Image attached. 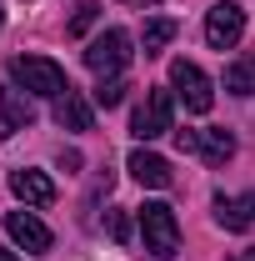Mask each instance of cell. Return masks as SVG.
<instances>
[{
	"instance_id": "1",
	"label": "cell",
	"mask_w": 255,
	"mask_h": 261,
	"mask_svg": "<svg viewBox=\"0 0 255 261\" xmlns=\"http://www.w3.org/2000/svg\"><path fill=\"white\" fill-rule=\"evenodd\" d=\"M10 81H15L20 91H30V96H50V100H60L65 91H70L65 70L55 61H45V56H15V61H10Z\"/></svg>"
},
{
	"instance_id": "2",
	"label": "cell",
	"mask_w": 255,
	"mask_h": 261,
	"mask_svg": "<svg viewBox=\"0 0 255 261\" xmlns=\"http://www.w3.org/2000/svg\"><path fill=\"white\" fill-rule=\"evenodd\" d=\"M140 236H145V251L150 256L170 261L180 251V221H175V211L165 201H145L140 206Z\"/></svg>"
},
{
	"instance_id": "3",
	"label": "cell",
	"mask_w": 255,
	"mask_h": 261,
	"mask_svg": "<svg viewBox=\"0 0 255 261\" xmlns=\"http://www.w3.org/2000/svg\"><path fill=\"white\" fill-rule=\"evenodd\" d=\"M175 130V96L170 91H145V100L135 106V116H130V136L135 141H160V136H170Z\"/></svg>"
},
{
	"instance_id": "4",
	"label": "cell",
	"mask_w": 255,
	"mask_h": 261,
	"mask_svg": "<svg viewBox=\"0 0 255 261\" xmlns=\"http://www.w3.org/2000/svg\"><path fill=\"white\" fill-rule=\"evenodd\" d=\"M170 86H175V96L185 100V111H195V116H205L215 106V86H210V75L195 61H170Z\"/></svg>"
},
{
	"instance_id": "5",
	"label": "cell",
	"mask_w": 255,
	"mask_h": 261,
	"mask_svg": "<svg viewBox=\"0 0 255 261\" xmlns=\"http://www.w3.org/2000/svg\"><path fill=\"white\" fill-rule=\"evenodd\" d=\"M85 65L95 70L100 81H105V75H120L130 65V35L125 31H100L95 40H90V50H85Z\"/></svg>"
},
{
	"instance_id": "6",
	"label": "cell",
	"mask_w": 255,
	"mask_h": 261,
	"mask_svg": "<svg viewBox=\"0 0 255 261\" xmlns=\"http://www.w3.org/2000/svg\"><path fill=\"white\" fill-rule=\"evenodd\" d=\"M240 35H245V10L235 0H220V5L205 10V40H210V50H230Z\"/></svg>"
},
{
	"instance_id": "7",
	"label": "cell",
	"mask_w": 255,
	"mask_h": 261,
	"mask_svg": "<svg viewBox=\"0 0 255 261\" xmlns=\"http://www.w3.org/2000/svg\"><path fill=\"white\" fill-rule=\"evenodd\" d=\"M170 136H175L180 151H195V156H205L210 166H225L230 156H235V136L220 130V126L215 130H170Z\"/></svg>"
},
{
	"instance_id": "8",
	"label": "cell",
	"mask_w": 255,
	"mask_h": 261,
	"mask_svg": "<svg viewBox=\"0 0 255 261\" xmlns=\"http://www.w3.org/2000/svg\"><path fill=\"white\" fill-rule=\"evenodd\" d=\"M5 236H10L20 251H30V256H45V251H50V226H45L35 211H5Z\"/></svg>"
},
{
	"instance_id": "9",
	"label": "cell",
	"mask_w": 255,
	"mask_h": 261,
	"mask_svg": "<svg viewBox=\"0 0 255 261\" xmlns=\"http://www.w3.org/2000/svg\"><path fill=\"white\" fill-rule=\"evenodd\" d=\"M30 121H35L30 91H20V86H0V141H5V136H20Z\"/></svg>"
},
{
	"instance_id": "10",
	"label": "cell",
	"mask_w": 255,
	"mask_h": 261,
	"mask_svg": "<svg viewBox=\"0 0 255 261\" xmlns=\"http://www.w3.org/2000/svg\"><path fill=\"white\" fill-rule=\"evenodd\" d=\"M215 221L225 231H250L255 226V191L245 196H215Z\"/></svg>"
},
{
	"instance_id": "11",
	"label": "cell",
	"mask_w": 255,
	"mask_h": 261,
	"mask_svg": "<svg viewBox=\"0 0 255 261\" xmlns=\"http://www.w3.org/2000/svg\"><path fill=\"white\" fill-rule=\"evenodd\" d=\"M10 191L20 196L25 206H50V201H55V181H50L45 171H25V166H20V171L10 176Z\"/></svg>"
},
{
	"instance_id": "12",
	"label": "cell",
	"mask_w": 255,
	"mask_h": 261,
	"mask_svg": "<svg viewBox=\"0 0 255 261\" xmlns=\"http://www.w3.org/2000/svg\"><path fill=\"white\" fill-rule=\"evenodd\" d=\"M130 176H135V181H140V186H170V161H165V156H155V151H145V146H140V151H130Z\"/></svg>"
},
{
	"instance_id": "13",
	"label": "cell",
	"mask_w": 255,
	"mask_h": 261,
	"mask_svg": "<svg viewBox=\"0 0 255 261\" xmlns=\"http://www.w3.org/2000/svg\"><path fill=\"white\" fill-rule=\"evenodd\" d=\"M55 126L60 130H90V106H85L80 91H65L55 100Z\"/></svg>"
},
{
	"instance_id": "14",
	"label": "cell",
	"mask_w": 255,
	"mask_h": 261,
	"mask_svg": "<svg viewBox=\"0 0 255 261\" xmlns=\"http://www.w3.org/2000/svg\"><path fill=\"white\" fill-rule=\"evenodd\" d=\"M225 91H235V96H255V50L225 70Z\"/></svg>"
},
{
	"instance_id": "15",
	"label": "cell",
	"mask_w": 255,
	"mask_h": 261,
	"mask_svg": "<svg viewBox=\"0 0 255 261\" xmlns=\"http://www.w3.org/2000/svg\"><path fill=\"white\" fill-rule=\"evenodd\" d=\"M175 40V20H145V35H140V45H145V56H155Z\"/></svg>"
},
{
	"instance_id": "16",
	"label": "cell",
	"mask_w": 255,
	"mask_h": 261,
	"mask_svg": "<svg viewBox=\"0 0 255 261\" xmlns=\"http://www.w3.org/2000/svg\"><path fill=\"white\" fill-rule=\"evenodd\" d=\"M125 75H105V81H100L95 86V106H105V111H110V106H120V100H125Z\"/></svg>"
},
{
	"instance_id": "17",
	"label": "cell",
	"mask_w": 255,
	"mask_h": 261,
	"mask_svg": "<svg viewBox=\"0 0 255 261\" xmlns=\"http://www.w3.org/2000/svg\"><path fill=\"white\" fill-rule=\"evenodd\" d=\"M95 15H100L95 0H80V5H75V15H70V35H85L90 25H95Z\"/></svg>"
},
{
	"instance_id": "18",
	"label": "cell",
	"mask_w": 255,
	"mask_h": 261,
	"mask_svg": "<svg viewBox=\"0 0 255 261\" xmlns=\"http://www.w3.org/2000/svg\"><path fill=\"white\" fill-rule=\"evenodd\" d=\"M110 236H115V241H125V236H130V221H125V216H120V211L110 216Z\"/></svg>"
},
{
	"instance_id": "19",
	"label": "cell",
	"mask_w": 255,
	"mask_h": 261,
	"mask_svg": "<svg viewBox=\"0 0 255 261\" xmlns=\"http://www.w3.org/2000/svg\"><path fill=\"white\" fill-rule=\"evenodd\" d=\"M230 261H255V246H245V251H235Z\"/></svg>"
},
{
	"instance_id": "20",
	"label": "cell",
	"mask_w": 255,
	"mask_h": 261,
	"mask_svg": "<svg viewBox=\"0 0 255 261\" xmlns=\"http://www.w3.org/2000/svg\"><path fill=\"white\" fill-rule=\"evenodd\" d=\"M125 5H135V10H145V5H155V0H125Z\"/></svg>"
},
{
	"instance_id": "21",
	"label": "cell",
	"mask_w": 255,
	"mask_h": 261,
	"mask_svg": "<svg viewBox=\"0 0 255 261\" xmlns=\"http://www.w3.org/2000/svg\"><path fill=\"white\" fill-rule=\"evenodd\" d=\"M0 261H15V251H5V246H0Z\"/></svg>"
},
{
	"instance_id": "22",
	"label": "cell",
	"mask_w": 255,
	"mask_h": 261,
	"mask_svg": "<svg viewBox=\"0 0 255 261\" xmlns=\"http://www.w3.org/2000/svg\"><path fill=\"white\" fill-rule=\"evenodd\" d=\"M0 25H5V10H0Z\"/></svg>"
}]
</instances>
